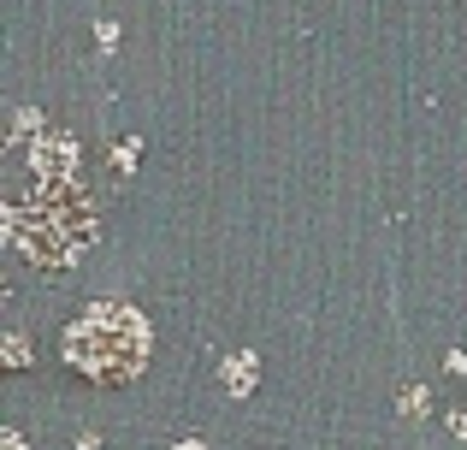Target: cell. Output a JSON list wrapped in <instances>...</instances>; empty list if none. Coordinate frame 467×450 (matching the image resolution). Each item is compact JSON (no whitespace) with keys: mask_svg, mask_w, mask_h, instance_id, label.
Here are the masks:
<instances>
[{"mask_svg":"<svg viewBox=\"0 0 467 450\" xmlns=\"http://www.w3.org/2000/svg\"><path fill=\"white\" fill-rule=\"evenodd\" d=\"M0 220H6V243L30 267H71L101 237L95 202L83 196L78 184H47V178H36V190L12 196L6 208H0Z\"/></svg>","mask_w":467,"mask_h":450,"instance_id":"6da1fadb","label":"cell"},{"mask_svg":"<svg viewBox=\"0 0 467 450\" xmlns=\"http://www.w3.org/2000/svg\"><path fill=\"white\" fill-rule=\"evenodd\" d=\"M66 368L89 385H130L154 356V326L130 302H89L66 326Z\"/></svg>","mask_w":467,"mask_h":450,"instance_id":"7a4b0ae2","label":"cell"},{"mask_svg":"<svg viewBox=\"0 0 467 450\" xmlns=\"http://www.w3.org/2000/svg\"><path fill=\"white\" fill-rule=\"evenodd\" d=\"M30 173L47 178V184H78V137L66 131H42L30 149Z\"/></svg>","mask_w":467,"mask_h":450,"instance_id":"3957f363","label":"cell"},{"mask_svg":"<svg viewBox=\"0 0 467 450\" xmlns=\"http://www.w3.org/2000/svg\"><path fill=\"white\" fill-rule=\"evenodd\" d=\"M254 368H261V356H254V350H237V356H225V368H219L225 392H231V397H249V392H254Z\"/></svg>","mask_w":467,"mask_h":450,"instance_id":"277c9868","label":"cell"},{"mask_svg":"<svg viewBox=\"0 0 467 450\" xmlns=\"http://www.w3.org/2000/svg\"><path fill=\"white\" fill-rule=\"evenodd\" d=\"M426 409H432V392H426V385H402V392H397V415L402 421L426 415Z\"/></svg>","mask_w":467,"mask_h":450,"instance_id":"5b68a950","label":"cell"},{"mask_svg":"<svg viewBox=\"0 0 467 450\" xmlns=\"http://www.w3.org/2000/svg\"><path fill=\"white\" fill-rule=\"evenodd\" d=\"M0 350H6V368L12 373L30 368V338H24V332H6V344H0Z\"/></svg>","mask_w":467,"mask_h":450,"instance_id":"8992f818","label":"cell"},{"mask_svg":"<svg viewBox=\"0 0 467 450\" xmlns=\"http://www.w3.org/2000/svg\"><path fill=\"white\" fill-rule=\"evenodd\" d=\"M137 149H142L137 137H125V142L113 149V173H119V178H130V173H137Z\"/></svg>","mask_w":467,"mask_h":450,"instance_id":"52a82bcc","label":"cell"},{"mask_svg":"<svg viewBox=\"0 0 467 450\" xmlns=\"http://www.w3.org/2000/svg\"><path fill=\"white\" fill-rule=\"evenodd\" d=\"M12 131H18L12 142H24L30 131H42V113H36V107H18V113H12Z\"/></svg>","mask_w":467,"mask_h":450,"instance_id":"ba28073f","label":"cell"},{"mask_svg":"<svg viewBox=\"0 0 467 450\" xmlns=\"http://www.w3.org/2000/svg\"><path fill=\"white\" fill-rule=\"evenodd\" d=\"M444 373H450V380H467V350H450V356H444Z\"/></svg>","mask_w":467,"mask_h":450,"instance_id":"9c48e42d","label":"cell"},{"mask_svg":"<svg viewBox=\"0 0 467 450\" xmlns=\"http://www.w3.org/2000/svg\"><path fill=\"white\" fill-rule=\"evenodd\" d=\"M444 421H450V433H456V439H467V409H450Z\"/></svg>","mask_w":467,"mask_h":450,"instance_id":"30bf717a","label":"cell"},{"mask_svg":"<svg viewBox=\"0 0 467 450\" xmlns=\"http://www.w3.org/2000/svg\"><path fill=\"white\" fill-rule=\"evenodd\" d=\"M171 450H207V445H202V439H178Z\"/></svg>","mask_w":467,"mask_h":450,"instance_id":"8fae6325","label":"cell"},{"mask_svg":"<svg viewBox=\"0 0 467 450\" xmlns=\"http://www.w3.org/2000/svg\"><path fill=\"white\" fill-rule=\"evenodd\" d=\"M6 450H24V439H18V433H6Z\"/></svg>","mask_w":467,"mask_h":450,"instance_id":"7c38bea8","label":"cell"}]
</instances>
